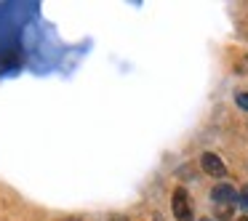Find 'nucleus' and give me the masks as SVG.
<instances>
[{"label": "nucleus", "instance_id": "nucleus-1", "mask_svg": "<svg viewBox=\"0 0 248 221\" xmlns=\"http://www.w3.org/2000/svg\"><path fill=\"white\" fill-rule=\"evenodd\" d=\"M171 210L176 221H195V210H192V197L184 187H176L171 194Z\"/></svg>", "mask_w": 248, "mask_h": 221}, {"label": "nucleus", "instance_id": "nucleus-2", "mask_svg": "<svg viewBox=\"0 0 248 221\" xmlns=\"http://www.w3.org/2000/svg\"><path fill=\"white\" fill-rule=\"evenodd\" d=\"M211 200H214V203L221 208V213L230 216L232 205L240 203V194H237L235 187H230V184H216V187L211 189Z\"/></svg>", "mask_w": 248, "mask_h": 221}, {"label": "nucleus", "instance_id": "nucleus-3", "mask_svg": "<svg viewBox=\"0 0 248 221\" xmlns=\"http://www.w3.org/2000/svg\"><path fill=\"white\" fill-rule=\"evenodd\" d=\"M200 168L214 178H224L227 176V165L221 162V157L216 155V152H203V155H200Z\"/></svg>", "mask_w": 248, "mask_h": 221}, {"label": "nucleus", "instance_id": "nucleus-4", "mask_svg": "<svg viewBox=\"0 0 248 221\" xmlns=\"http://www.w3.org/2000/svg\"><path fill=\"white\" fill-rule=\"evenodd\" d=\"M235 104H237L240 109H246V112H248V93H237V96H235Z\"/></svg>", "mask_w": 248, "mask_h": 221}, {"label": "nucleus", "instance_id": "nucleus-5", "mask_svg": "<svg viewBox=\"0 0 248 221\" xmlns=\"http://www.w3.org/2000/svg\"><path fill=\"white\" fill-rule=\"evenodd\" d=\"M240 205L248 208V187H243V192H240Z\"/></svg>", "mask_w": 248, "mask_h": 221}, {"label": "nucleus", "instance_id": "nucleus-6", "mask_svg": "<svg viewBox=\"0 0 248 221\" xmlns=\"http://www.w3.org/2000/svg\"><path fill=\"white\" fill-rule=\"evenodd\" d=\"M109 221H128V219H125V216H112Z\"/></svg>", "mask_w": 248, "mask_h": 221}, {"label": "nucleus", "instance_id": "nucleus-7", "mask_svg": "<svg viewBox=\"0 0 248 221\" xmlns=\"http://www.w3.org/2000/svg\"><path fill=\"white\" fill-rule=\"evenodd\" d=\"M235 221H248V216H240V219H235Z\"/></svg>", "mask_w": 248, "mask_h": 221}, {"label": "nucleus", "instance_id": "nucleus-8", "mask_svg": "<svg viewBox=\"0 0 248 221\" xmlns=\"http://www.w3.org/2000/svg\"><path fill=\"white\" fill-rule=\"evenodd\" d=\"M67 221H83V219H67Z\"/></svg>", "mask_w": 248, "mask_h": 221}, {"label": "nucleus", "instance_id": "nucleus-9", "mask_svg": "<svg viewBox=\"0 0 248 221\" xmlns=\"http://www.w3.org/2000/svg\"><path fill=\"white\" fill-rule=\"evenodd\" d=\"M200 221H214V219H200Z\"/></svg>", "mask_w": 248, "mask_h": 221}]
</instances>
